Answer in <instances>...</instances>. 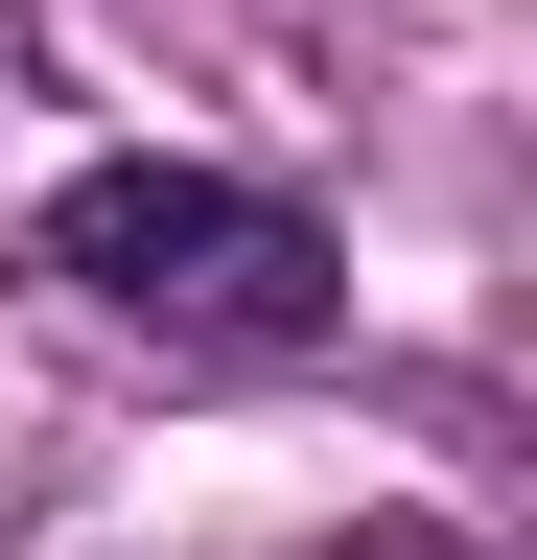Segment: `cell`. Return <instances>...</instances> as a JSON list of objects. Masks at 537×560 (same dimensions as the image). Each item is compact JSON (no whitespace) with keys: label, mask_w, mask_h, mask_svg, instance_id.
Masks as SVG:
<instances>
[{"label":"cell","mask_w":537,"mask_h":560,"mask_svg":"<svg viewBox=\"0 0 537 560\" xmlns=\"http://www.w3.org/2000/svg\"><path fill=\"white\" fill-rule=\"evenodd\" d=\"M24 280L71 327L117 350H164V374H304L327 327H351V234H327L304 187H257V164H71L24 210Z\"/></svg>","instance_id":"cell-1"},{"label":"cell","mask_w":537,"mask_h":560,"mask_svg":"<svg viewBox=\"0 0 537 560\" xmlns=\"http://www.w3.org/2000/svg\"><path fill=\"white\" fill-rule=\"evenodd\" d=\"M327 560H467V537H421V514H397V537H327Z\"/></svg>","instance_id":"cell-2"}]
</instances>
